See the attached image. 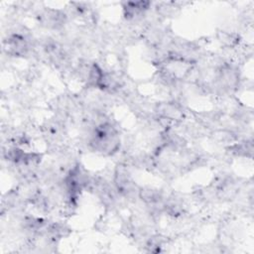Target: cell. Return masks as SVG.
<instances>
[{"mask_svg":"<svg viewBox=\"0 0 254 254\" xmlns=\"http://www.w3.org/2000/svg\"><path fill=\"white\" fill-rule=\"evenodd\" d=\"M89 148L101 155L112 156L120 148V137L116 127L109 121H101L96 124L90 139Z\"/></svg>","mask_w":254,"mask_h":254,"instance_id":"cell-1","label":"cell"},{"mask_svg":"<svg viewBox=\"0 0 254 254\" xmlns=\"http://www.w3.org/2000/svg\"><path fill=\"white\" fill-rule=\"evenodd\" d=\"M114 185H115L116 190L120 194L125 196H129L136 191L135 190L136 186L134 182L132 181L127 170L122 166H118L115 170Z\"/></svg>","mask_w":254,"mask_h":254,"instance_id":"cell-2","label":"cell"},{"mask_svg":"<svg viewBox=\"0 0 254 254\" xmlns=\"http://www.w3.org/2000/svg\"><path fill=\"white\" fill-rule=\"evenodd\" d=\"M7 54L14 57H24L29 52L30 46L27 39L21 34H12L4 42Z\"/></svg>","mask_w":254,"mask_h":254,"instance_id":"cell-3","label":"cell"},{"mask_svg":"<svg viewBox=\"0 0 254 254\" xmlns=\"http://www.w3.org/2000/svg\"><path fill=\"white\" fill-rule=\"evenodd\" d=\"M238 71L237 69L229 64H222L218 71H217V83L220 88L223 89H231L235 88L238 84Z\"/></svg>","mask_w":254,"mask_h":254,"instance_id":"cell-4","label":"cell"},{"mask_svg":"<svg viewBox=\"0 0 254 254\" xmlns=\"http://www.w3.org/2000/svg\"><path fill=\"white\" fill-rule=\"evenodd\" d=\"M40 21L43 26L56 30L62 28L64 25L66 21V15L61 10L47 9L40 14Z\"/></svg>","mask_w":254,"mask_h":254,"instance_id":"cell-5","label":"cell"},{"mask_svg":"<svg viewBox=\"0 0 254 254\" xmlns=\"http://www.w3.org/2000/svg\"><path fill=\"white\" fill-rule=\"evenodd\" d=\"M157 112L160 118H164L169 121H179L184 117L183 108L176 102H164L158 104Z\"/></svg>","mask_w":254,"mask_h":254,"instance_id":"cell-6","label":"cell"},{"mask_svg":"<svg viewBox=\"0 0 254 254\" xmlns=\"http://www.w3.org/2000/svg\"><path fill=\"white\" fill-rule=\"evenodd\" d=\"M149 1H137V2H125L123 4L124 17L127 20H133L143 15L150 7Z\"/></svg>","mask_w":254,"mask_h":254,"instance_id":"cell-7","label":"cell"},{"mask_svg":"<svg viewBox=\"0 0 254 254\" xmlns=\"http://www.w3.org/2000/svg\"><path fill=\"white\" fill-rule=\"evenodd\" d=\"M139 197L148 205L153 206L157 209L158 204H164L162 203L163 200V194L159 190L151 189V188H144L139 190Z\"/></svg>","mask_w":254,"mask_h":254,"instance_id":"cell-8","label":"cell"},{"mask_svg":"<svg viewBox=\"0 0 254 254\" xmlns=\"http://www.w3.org/2000/svg\"><path fill=\"white\" fill-rule=\"evenodd\" d=\"M231 154L239 157H252V152H253V145L252 141H246V142H241L237 143L235 145H232L228 148Z\"/></svg>","mask_w":254,"mask_h":254,"instance_id":"cell-9","label":"cell"},{"mask_svg":"<svg viewBox=\"0 0 254 254\" xmlns=\"http://www.w3.org/2000/svg\"><path fill=\"white\" fill-rule=\"evenodd\" d=\"M46 224V220L35 216H26L23 220V227L31 232H38Z\"/></svg>","mask_w":254,"mask_h":254,"instance_id":"cell-10","label":"cell"},{"mask_svg":"<svg viewBox=\"0 0 254 254\" xmlns=\"http://www.w3.org/2000/svg\"><path fill=\"white\" fill-rule=\"evenodd\" d=\"M219 41L226 47H234L239 43V37L234 33H228L225 31L218 33Z\"/></svg>","mask_w":254,"mask_h":254,"instance_id":"cell-11","label":"cell"},{"mask_svg":"<svg viewBox=\"0 0 254 254\" xmlns=\"http://www.w3.org/2000/svg\"><path fill=\"white\" fill-rule=\"evenodd\" d=\"M163 244V239L160 236H154L152 237L147 244V247L149 248V251L152 252H158L160 251V247Z\"/></svg>","mask_w":254,"mask_h":254,"instance_id":"cell-12","label":"cell"}]
</instances>
